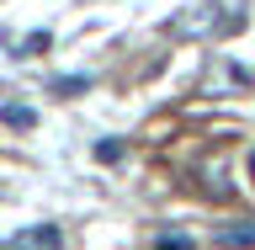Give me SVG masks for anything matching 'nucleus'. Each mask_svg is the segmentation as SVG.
I'll return each mask as SVG.
<instances>
[{"mask_svg":"<svg viewBox=\"0 0 255 250\" xmlns=\"http://www.w3.org/2000/svg\"><path fill=\"white\" fill-rule=\"evenodd\" d=\"M59 245H64V240H59L53 224H27V229H16L0 250H59Z\"/></svg>","mask_w":255,"mask_h":250,"instance_id":"1","label":"nucleus"},{"mask_svg":"<svg viewBox=\"0 0 255 250\" xmlns=\"http://www.w3.org/2000/svg\"><path fill=\"white\" fill-rule=\"evenodd\" d=\"M218 250H250L255 245V219H245V224H229V229H218Z\"/></svg>","mask_w":255,"mask_h":250,"instance_id":"2","label":"nucleus"},{"mask_svg":"<svg viewBox=\"0 0 255 250\" xmlns=\"http://www.w3.org/2000/svg\"><path fill=\"white\" fill-rule=\"evenodd\" d=\"M154 250H191V240H186V235H159Z\"/></svg>","mask_w":255,"mask_h":250,"instance_id":"3","label":"nucleus"},{"mask_svg":"<svg viewBox=\"0 0 255 250\" xmlns=\"http://www.w3.org/2000/svg\"><path fill=\"white\" fill-rule=\"evenodd\" d=\"M5 123L11 128H32V112L27 107H5Z\"/></svg>","mask_w":255,"mask_h":250,"instance_id":"4","label":"nucleus"},{"mask_svg":"<svg viewBox=\"0 0 255 250\" xmlns=\"http://www.w3.org/2000/svg\"><path fill=\"white\" fill-rule=\"evenodd\" d=\"M250 171H255V160H250Z\"/></svg>","mask_w":255,"mask_h":250,"instance_id":"5","label":"nucleus"}]
</instances>
